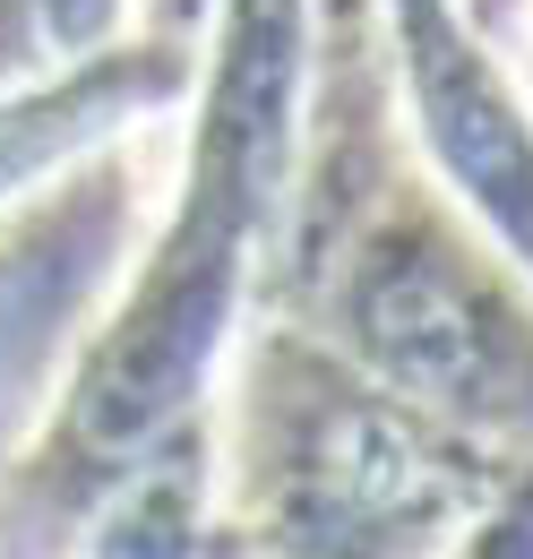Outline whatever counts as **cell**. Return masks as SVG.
Returning <instances> with one entry per match:
<instances>
[{
	"instance_id": "obj_1",
	"label": "cell",
	"mask_w": 533,
	"mask_h": 559,
	"mask_svg": "<svg viewBox=\"0 0 533 559\" xmlns=\"http://www.w3.org/2000/svg\"><path fill=\"white\" fill-rule=\"evenodd\" d=\"M112 0H0V52L17 44H86L104 35Z\"/></svg>"
}]
</instances>
